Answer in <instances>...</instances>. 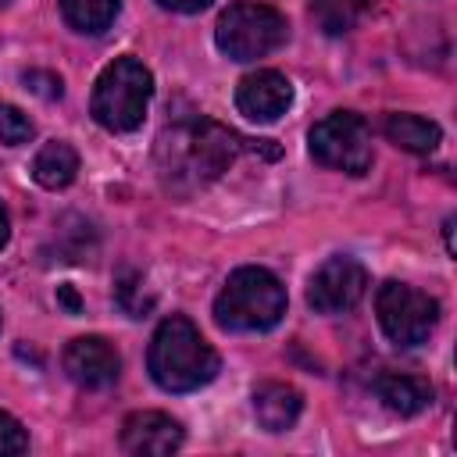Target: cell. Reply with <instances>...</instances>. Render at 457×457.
I'll return each mask as SVG.
<instances>
[{
  "mask_svg": "<svg viewBox=\"0 0 457 457\" xmlns=\"http://www.w3.org/2000/svg\"><path fill=\"white\" fill-rule=\"evenodd\" d=\"M146 368L164 393H193L218 375V353L189 318L171 314L150 339Z\"/></svg>",
  "mask_w": 457,
  "mask_h": 457,
  "instance_id": "1",
  "label": "cell"
},
{
  "mask_svg": "<svg viewBox=\"0 0 457 457\" xmlns=\"http://www.w3.org/2000/svg\"><path fill=\"white\" fill-rule=\"evenodd\" d=\"M239 154V136L218 121L193 118L182 125H171L161 136V161L171 175H186L193 182L218 179L228 171V164Z\"/></svg>",
  "mask_w": 457,
  "mask_h": 457,
  "instance_id": "2",
  "label": "cell"
},
{
  "mask_svg": "<svg viewBox=\"0 0 457 457\" xmlns=\"http://www.w3.org/2000/svg\"><path fill=\"white\" fill-rule=\"evenodd\" d=\"M282 314L286 289L268 268H236L214 300V321L228 332H264L275 328Z\"/></svg>",
  "mask_w": 457,
  "mask_h": 457,
  "instance_id": "3",
  "label": "cell"
},
{
  "mask_svg": "<svg viewBox=\"0 0 457 457\" xmlns=\"http://www.w3.org/2000/svg\"><path fill=\"white\" fill-rule=\"evenodd\" d=\"M150 96H154L150 68H143V61L136 57H118L100 71L89 111L107 132H132L143 125Z\"/></svg>",
  "mask_w": 457,
  "mask_h": 457,
  "instance_id": "4",
  "label": "cell"
},
{
  "mask_svg": "<svg viewBox=\"0 0 457 457\" xmlns=\"http://www.w3.org/2000/svg\"><path fill=\"white\" fill-rule=\"evenodd\" d=\"M289 36V21L282 11L253 0H239L228 11H221L214 25V43L232 61H257L275 54Z\"/></svg>",
  "mask_w": 457,
  "mask_h": 457,
  "instance_id": "5",
  "label": "cell"
},
{
  "mask_svg": "<svg viewBox=\"0 0 457 457\" xmlns=\"http://www.w3.org/2000/svg\"><path fill=\"white\" fill-rule=\"evenodd\" d=\"M311 157L325 168L364 175L371 168V129L361 114L332 111L311 129Z\"/></svg>",
  "mask_w": 457,
  "mask_h": 457,
  "instance_id": "6",
  "label": "cell"
},
{
  "mask_svg": "<svg viewBox=\"0 0 457 457\" xmlns=\"http://www.w3.org/2000/svg\"><path fill=\"white\" fill-rule=\"evenodd\" d=\"M375 311L382 332L396 346H418L432 336L439 321V303L436 296L407 286V282H382L375 293Z\"/></svg>",
  "mask_w": 457,
  "mask_h": 457,
  "instance_id": "7",
  "label": "cell"
},
{
  "mask_svg": "<svg viewBox=\"0 0 457 457\" xmlns=\"http://www.w3.org/2000/svg\"><path fill=\"white\" fill-rule=\"evenodd\" d=\"M368 289V271L361 261L353 257H328L314 275H311V286H307V303L318 311V314H343L350 307L361 303Z\"/></svg>",
  "mask_w": 457,
  "mask_h": 457,
  "instance_id": "8",
  "label": "cell"
},
{
  "mask_svg": "<svg viewBox=\"0 0 457 457\" xmlns=\"http://www.w3.org/2000/svg\"><path fill=\"white\" fill-rule=\"evenodd\" d=\"M64 371L82 389H107L121 371V357L104 336H79L64 346Z\"/></svg>",
  "mask_w": 457,
  "mask_h": 457,
  "instance_id": "9",
  "label": "cell"
},
{
  "mask_svg": "<svg viewBox=\"0 0 457 457\" xmlns=\"http://www.w3.org/2000/svg\"><path fill=\"white\" fill-rule=\"evenodd\" d=\"M289 104H293V86L282 71L261 68L239 79L236 86V107L250 121H278L289 111Z\"/></svg>",
  "mask_w": 457,
  "mask_h": 457,
  "instance_id": "10",
  "label": "cell"
},
{
  "mask_svg": "<svg viewBox=\"0 0 457 457\" xmlns=\"http://www.w3.org/2000/svg\"><path fill=\"white\" fill-rule=\"evenodd\" d=\"M121 446L136 457H164L182 446V425L161 411H136L121 425Z\"/></svg>",
  "mask_w": 457,
  "mask_h": 457,
  "instance_id": "11",
  "label": "cell"
},
{
  "mask_svg": "<svg viewBox=\"0 0 457 457\" xmlns=\"http://www.w3.org/2000/svg\"><path fill=\"white\" fill-rule=\"evenodd\" d=\"M300 407H303L300 393L293 386H286V382H261L253 389V418L268 432L293 428L296 418H300Z\"/></svg>",
  "mask_w": 457,
  "mask_h": 457,
  "instance_id": "12",
  "label": "cell"
},
{
  "mask_svg": "<svg viewBox=\"0 0 457 457\" xmlns=\"http://www.w3.org/2000/svg\"><path fill=\"white\" fill-rule=\"evenodd\" d=\"M375 393H378V400H382L389 411H396V414H403V418H411V414H418V411H425V407L432 403V386H428L425 378L400 375V371L382 375V378L375 382Z\"/></svg>",
  "mask_w": 457,
  "mask_h": 457,
  "instance_id": "13",
  "label": "cell"
},
{
  "mask_svg": "<svg viewBox=\"0 0 457 457\" xmlns=\"http://www.w3.org/2000/svg\"><path fill=\"white\" fill-rule=\"evenodd\" d=\"M79 171V154L71 143L64 139H50L46 146H39L36 161H32V179L43 189H64Z\"/></svg>",
  "mask_w": 457,
  "mask_h": 457,
  "instance_id": "14",
  "label": "cell"
},
{
  "mask_svg": "<svg viewBox=\"0 0 457 457\" xmlns=\"http://www.w3.org/2000/svg\"><path fill=\"white\" fill-rule=\"evenodd\" d=\"M386 136H389V143H396L400 150H411V154H432L443 139L439 125L421 114H389Z\"/></svg>",
  "mask_w": 457,
  "mask_h": 457,
  "instance_id": "15",
  "label": "cell"
},
{
  "mask_svg": "<svg viewBox=\"0 0 457 457\" xmlns=\"http://www.w3.org/2000/svg\"><path fill=\"white\" fill-rule=\"evenodd\" d=\"M368 7L371 0H311V18L325 36H343L364 18Z\"/></svg>",
  "mask_w": 457,
  "mask_h": 457,
  "instance_id": "16",
  "label": "cell"
},
{
  "mask_svg": "<svg viewBox=\"0 0 457 457\" xmlns=\"http://www.w3.org/2000/svg\"><path fill=\"white\" fill-rule=\"evenodd\" d=\"M61 11H64L71 29L96 36V32H104L114 21L118 0H61Z\"/></svg>",
  "mask_w": 457,
  "mask_h": 457,
  "instance_id": "17",
  "label": "cell"
},
{
  "mask_svg": "<svg viewBox=\"0 0 457 457\" xmlns=\"http://www.w3.org/2000/svg\"><path fill=\"white\" fill-rule=\"evenodd\" d=\"M114 293H118V303H121L132 318H143V314L154 307V296L146 293V282H143V275H136V271H121Z\"/></svg>",
  "mask_w": 457,
  "mask_h": 457,
  "instance_id": "18",
  "label": "cell"
},
{
  "mask_svg": "<svg viewBox=\"0 0 457 457\" xmlns=\"http://www.w3.org/2000/svg\"><path fill=\"white\" fill-rule=\"evenodd\" d=\"M32 118L21 111V107H14V104H0V143H7V146H21V143H29L32 139Z\"/></svg>",
  "mask_w": 457,
  "mask_h": 457,
  "instance_id": "19",
  "label": "cell"
},
{
  "mask_svg": "<svg viewBox=\"0 0 457 457\" xmlns=\"http://www.w3.org/2000/svg\"><path fill=\"white\" fill-rule=\"evenodd\" d=\"M25 450H29V436H25V428H21L7 411H0V457L25 453Z\"/></svg>",
  "mask_w": 457,
  "mask_h": 457,
  "instance_id": "20",
  "label": "cell"
},
{
  "mask_svg": "<svg viewBox=\"0 0 457 457\" xmlns=\"http://www.w3.org/2000/svg\"><path fill=\"white\" fill-rule=\"evenodd\" d=\"M161 7H168V11H179V14H196V11H204L211 0H157Z\"/></svg>",
  "mask_w": 457,
  "mask_h": 457,
  "instance_id": "21",
  "label": "cell"
},
{
  "mask_svg": "<svg viewBox=\"0 0 457 457\" xmlns=\"http://www.w3.org/2000/svg\"><path fill=\"white\" fill-rule=\"evenodd\" d=\"M7 239H11V221H7V211L0 207V250L7 246Z\"/></svg>",
  "mask_w": 457,
  "mask_h": 457,
  "instance_id": "22",
  "label": "cell"
},
{
  "mask_svg": "<svg viewBox=\"0 0 457 457\" xmlns=\"http://www.w3.org/2000/svg\"><path fill=\"white\" fill-rule=\"evenodd\" d=\"M61 300H64L71 311H79V300H75V293H71V289H61Z\"/></svg>",
  "mask_w": 457,
  "mask_h": 457,
  "instance_id": "23",
  "label": "cell"
},
{
  "mask_svg": "<svg viewBox=\"0 0 457 457\" xmlns=\"http://www.w3.org/2000/svg\"><path fill=\"white\" fill-rule=\"evenodd\" d=\"M0 4H11V0H0Z\"/></svg>",
  "mask_w": 457,
  "mask_h": 457,
  "instance_id": "24",
  "label": "cell"
}]
</instances>
